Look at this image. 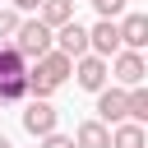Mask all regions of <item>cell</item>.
<instances>
[{
	"label": "cell",
	"instance_id": "1",
	"mask_svg": "<svg viewBox=\"0 0 148 148\" xmlns=\"http://www.w3.org/2000/svg\"><path fill=\"white\" fill-rule=\"evenodd\" d=\"M9 42L23 51V60H37V56H46V51L56 46V28H46L42 18H18V32H14Z\"/></svg>",
	"mask_w": 148,
	"mask_h": 148
},
{
	"label": "cell",
	"instance_id": "2",
	"mask_svg": "<svg viewBox=\"0 0 148 148\" xmlns=\"http://www.w3.org/2000/svg\"><path fill=\"white\" fill-rule=\"evenodd\" d=\"M74 79H79V88H83V92H97V88H106V79H111V65H106V56H97V51H83V56H74Z\"/></svg>",
	"mask_w": 148,
	"mask_h": 148
},
{
	"label": "cell",
	"instance_id": "3",
	"mask_svg": "<svg viewBox=\"0 0 148 148\" xmlns=\"http://www.w3.org/2000/svg\"><path fill=\"white\" fill-rule=\"evenodd\" d=\"M143 74H148V60H143V51H130V46H120V51L111 56V79H116L120 88H134V83H143Z\"/></svg>",
	"mask_w": 148,
	"mask_h": 148
},
{
	"label": "cell",
	"instance_id": "4",
	"mask_svg": "<svg viewBox=\"0 0 148 148\" xmlns=\"http://www.w3.org/2000/svg\"><path fill=\"white\" fill-rule=\"evenodd\" d=\"M56 120H60V111L51 106V97H28V106H23V130H28L32 139L51 134V130H56Z\"/></svg>",
	"mask_w": 148,
	"mask_h": 148
},
{
	"label": "cell",
	"instance_id": "5",
	"mask_svg": "<svg viewBox=\"0 0 148 148\" xmlns=\"http://www.w3.org/2000/svg\"><path fill=\"white\" fill-rule=\"evenodd\" d=\"M88 51H97V56H116L120 51V28H116V18H97V28H88Z\"/></svg>",
	"mask_w": 148,
	"mask_h": 148
},
{
	"label": "cell",
	"instance_id": "6",
	"mask_svg": "<svg viewBox=\"0 0 148 148\" xmlns=\"http://www.w3.org/2000/svg\"><path fill=\"white\" fill-rule=\"evenodd\" d=\"M125 116H130V97H125V88H97V120L116 125V120H125Z\"/></svg>",
	"mask_w": 148,
	"mask_h": 148
},
{
	"label": "cell",
	"instance_id": "7",
	"mask_svg": "<svg viewBox=\"0 0 148 148\" xmlns=\"http://www.w3.org/2000/svg\"><path fill=\"white\" fill-rule=\"evenodd\" d=\"M116 28H120V46H130V51L148 46V14H120Z\"/></svg>",
	"mask_w": 148,
	"mask_h": 148
},
{
	"label": "cell",
	"instance_id": "8",
	"mask_svg": "<svg viewBox=\"0 0 148 148\" xmlns=\"http://www.w3.org/2000/svg\"><path fill=\"white\" fill-rule=\"evenodd\" d=\"M56 51H65V56H83V51H88V28H83L79 18L60 23V28H56Z\"/></svg>",
	"mask_w": 148,
	"mask_h": 148
},
{
	"label": "cell",
	"instance_id": "9",
	"mask_svg": "<svg viewBox=\"0 0 148 148\" xmlns=\"http://www.w3.org/2000/svg\"><path fill=\"white\" fill-rule=\"evenodd\" d=\"M111 148H148V130H143L139 120H116Z\"/></svg>",
	"mask_w": 148,
	"mask_h": 148
},
{
	"label": "cell",
	"instance_id": "10",
	"mask_svg": "<svg viewBox=\"0 0 148 148\" xmlns=\"http://www.w3.org/2000/svg\"><path fill=\"white\" fill-rule=\"evenodd\" d=\"M74 143H79V148H111V130H106V120H83V125L74 130Z\"/></svg>",
	"mask_w": 148,
	"mask_h": 148
},
{
	"label": "cell",
	"instance_id": "11",
	"mask_svg": "<svg viewBox=\"0 0 148 148\" xmlns=\"http://www.w3.org/2000/svg\"><path fill=\"white\" fill-rule=\"evenodd\" d=\"M37 18H42L46 28H60V23L74 18V0H42V5H37Z\"/></svg>",
	"mask_w": 148,
	"mask_h": 148
},
{
	"label": "cell",
	"instance_id": "12",
	"mask_svg": "<svg viewBox=\"0 0 148 148\" xmlns=\"http://www.w3.org/2000/svg\"><path fill=\"white\" fill-rule=\"evenodd\" d=\"M125 97H130V116H134L139 125H148V88L134 83V88H125Z\"/></svg>",
	"mask_w": 148,
	"mask_h": 148
},
{
	"label": "cell",
	"instance_id": "13",
	"mask_svg": "<svg viewBox=\"0 0 148 148\" xmlns=\"http://www.w3.org/2000/svg\"><path fill=\"white\" fill-rule=\"evenodd\" d=\"M18 32V9H0V42H9Z\"/></svg>",
	"mask_w": 148,
	"mask_h": 148
},
{
	"label": "cell",
	"instance_id": "14",
	"mask_svg": "<svg viewBox=\"0 0 148 148\" xmlns=\"http://www.w3.org/2000/svg\"><path fill=\"white\" fill-rule=\"evenodd\" d=\"M92 9H97L102 18H120V14H125V0H92Z\"/></svg>",
	"mask_w": 148,
	"mask_h": 148
},
{
	"label": "cell",
	"instance_id": "15",
	"mask_svg": "<svg viewBox=\"0 0 148 148\" xmlns=\"http://www.w3.org/2000/svg\"><path fill=\"white\" fill-rule=\"evenodd\" d=\"M42 148H79L69 134H60V130H51V134H42Z\"/></svg>",
	"mask_w": 148,
	"mask_h": 148
},
{
	"label": "cell",
	"instance_id": "16",
	"mask_svg": "<svg viewBox=\"0 0 148 148\" xmlns=\"http://www.w3.org/2000/svg\"><path fill=\"white\" fill-rule=\"evenodd\" d=\"M37 5H42V0H14V9H18V14H32Z\"/></svg>",
	"mask_w": 148,
	"mask_h": 148
},
{
	"label": "cell",
	"instance_id": "17",
	"mask_svg": "<svg viewBox=\"0 0 148 148\" xmlns=\"http://www.w3.org/2000/svg\"><path fill=\"white\" fill-rule=\"evenodd\" d=\"M0 148H14V143H9V139H5V134H0Z\"/></svg>",
	"mask_w": 148,
	"mask_h": 148
},
{
	"label": "cell",
	"instance_id": "18",
	"mask_svg": "<svg viewBox=\"0 0 148 148\" xmlns=\"http://www.w3.org/2000/svg\"><path fill=\"white\" fill-rule=\"evenodd\" d=\"M143 51H148V46H143ZM143 60H148V56H143Z\"/></svg>",
	"mask_w": 148,
	"mask_h": 148
}]
</instances>
